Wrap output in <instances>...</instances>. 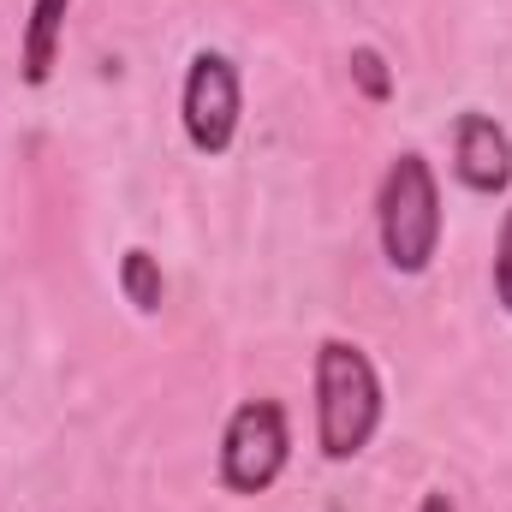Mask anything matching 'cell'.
Masks as SVG:
<instances>
[{
    "label": "cell",
    "mask_w": 512,
    "mask_h": 512,
    "mask_svg": "<svg viewBox=\"0 0 512 512\" xmlns=\"http://www.w3.org/2000/svg\"><path fill=\"white\" fill-rule=\"evenodd\" d=\"M382 411L387 399L370 352L352 340H322L316 346V441H322V459H334V465L358 459L376 441Z\"/></svg>",
    "instance_id": "obj_1"
},
{
    "label": "cell",
    "mask_w": 512,
    "mask_h": 512,
    "mask_svg": "<svg viewBox=\"0 0 512 512\" xmlns=\"http://www.w3.org/2000/svg\"><path fill=\"white\" fill-rule=\"evenodd\" d=\"M376 227H382V256L393 274H405V280L429 274V262L441 251V185H435V167L417 149L387 161L382 197H376Z\"/></svg>",
    "instance_id": "obj_2"
},
{
    "label": "cell",
    "mask_w": 512,
    "mask_h": 512,
    "mask_svg": "<svg viewBox=\"0 0 512 512\" xmlns=\"http://www.w3.org/2000/svg\"><path fill=\"white\" fill-rule=\"evenodd\" d=\"M292 459V429L280 399H245L221 429V483L233 495H262Z\"/></svg>",
    "instance_id": "obj_3"
},
{
    "label": "cell",
    "mask_w": 512,
    "mask_h": 512,
    "mask_svg": "<svg viewBox=\"0 0 512 512\" xmlns=\"http://www.w3.org/2000/svg\"><path fill=\"white\" fill-rule=\"evenodd\" d=\"M239 114H245V84L239 66L221 48H197L185 66V90H179V120L197 155H227L239 137Z\"/></svg>",
    "instance_id": "obj_4"
},
{
    "label": "cell",
    "mask_w": 512,
    "mask_h": 512,
    "mask_svg": "<svg viewBox=\"0 0 512 512\" xmlns=\"http://www.w3.org/2000/svg\"><path fill=\"white\" fill-rule=\"evenodd\" d=\"M453 167L459 179L477 191V197H501L512 185V137L495 114L483 108H465L453 120Z\"/></svg>",
    "instance_id": "obj_5"
},
{
    "label": "cell",
    "mask_w": 512,
    "mask_h": 512,
    "mask_svg": "<svg viewBox=\"0 0 512 512\" xmlns=\"http://www.w3.org/2000/svg\"><path fill=\"white\" fill-rule=\"evenodd\" d=\"M66 12L72 0H30V18H24V48H18V78L30 90H42L54 78V60H60V36H66Z\"/></svg>",
    "instance_id": "obj_6"
},
{
    "label": "cell",
    "mask_w": 512,
    "mask_h": 512,
    "mask_svg": "<svg viewBox=\"0 0 512 512\" xmlns=\"http://www.w3.org/2000/svg\"><path fill=\"white\" fill-rule=\"evenodd\" d=\"M120 292H126V304L137 316H155L161 310V298H167V280H161V262L143 251V245H131L120 256Z\"/></svg>",
    "instance_id": "obj_7"
},
{
    "label": "cell",
    "mask_w": 512,
    "mask_h": 512,
    "mask_svg": "<svg viewBox=\"0 0 512 512\" xmlns=\"http://www.w3.org/2000/svg\"><path fill=\"white\" fill-rule=\"evenodd\" d=\"M346 66H352V84H358L370 102H387V96H393V72H387L382 48H370V42H364V48H352V60H346Z\"/></svg>",
    "instance_id": "obj_8"
},
{
    "label": "cell",
    "mask_w": 512,
    "mask_h": 512,
    "mask_svg": "<svg viewBox=\"0 0 512 512\" xmlns=\"http://www.w3.org/2000/svg\"><path fill=\"white\" fill-rule=\"evenodd\" d=\"M495 304L512 316V209H507V227H501V245H495Z\"/></svg>",
    "instance_id": "obj_9"
},
{
    "label": "cell",
    "mask_w": 512,
    "mask_h": 512,
    "mask_svg": "<svg viewBox=\"0 0 512 512\" xmlns=\"http://www.w3.org/2000/svg\"><path fill=\"white\" fill-rule=\"evenodd\" d=\"M417 512H459V507H453V495H447V489H429V495L417 501Z\"/></svg>",
    "instance_id": "obj_10"
}]
</instances>
